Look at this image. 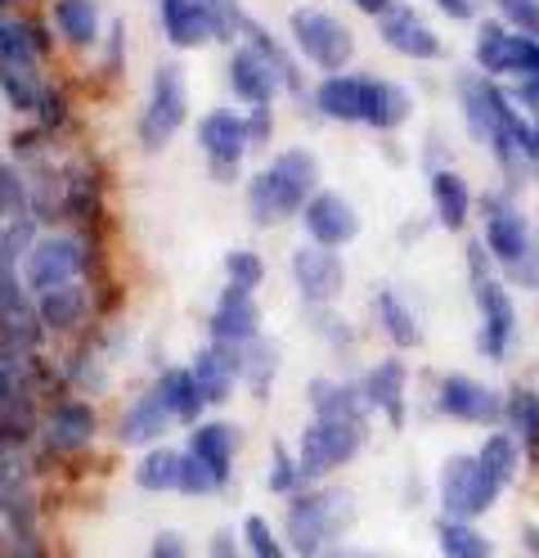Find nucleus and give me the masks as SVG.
I'll return each instance as SVG.
<instances>
[{"label":"nucleus","instance_id":"nucleus-5","mask_svg":"<svg viewBox=\"0 0 539 558\" xmlns=\"http://www.w3.org/2000/svg\"><path fill=\"white\" fill-rule=\"evenodd\" d=\"M185 109H189V95H185V73L175 63H162L154 73V95H149V109L139 118V145L158 154L162 145H171V135L185 126Z\"/></svg>","mask_w":539,"mask_h":558},{"label":"nucleus","instance_id":"nucleus-18","mask_svg":"<svg viewBox=\"0 0 539 558\" xmlns=\"http://www.w3.org/2000/svg\"><path fill=\"white\" fill-rule=\"evenodd\" d=\"M279 73H274V63H266L257 50H234L230 54V86L238 99H247L252 109H270V99L279 90Z\"/></svg>","mask_w":539,"mask_h":558},{"label":"nucleus","instance_id":"nucleus-34","mask_svg":"<svg viewBox=\"0 0 539 558\" xmlns=\"http://www.w3.org/2000/svg\"><path fill=\"white\" fill-rule=\"evenodd\" d=\"M180 469H185V456L180 450H149L135 469V482L144 492H180Z\"/></svg>","mask_w":539,"mask_h":558},{"label":"nucleus","instance_id":"nucleus-41","mask_svg":"<svg viewBox=\"0 0 539 558\" xmlns=\"http://www.w3.org/2000/svg\"><path fill=\"white\" fill-rule=\"evenodd\" d=\"M225 270H230V289H243V293H252L266 279V266H261V257L257 253H247V248H238V253H230L225 257Z\"/></svg>","mask_w":539,"mask_h":558},{"label":"nucleus","instance_id":"nucleus-35","mask_svg":"<svg viewBox=\"0 0 539 558\" xmlns=\"http://www.w3.org/2000/svg\"><path fill=\"white\" fill-rule=\"evenodd\" d=\"M158 392H162L171 418H185V424H189V418H198V410H203V392H198V383H194L189 369H167V374L158 378Z\"/></svg>","mask_w":539,"mask_h":558},{"label":"nucleus","instance_id":"nucleus-47","mask_svg":"<svg viewBox=\"0 0 539 558\" xmlns=\"http://www.w3.org/2000/svg\"><path fill=\"white\" fill-rule=\"evenodd\" d=\"M32 230H36V226H32L27 217H19L5 234H0V257H5V262H19L23 253H32Z\"/></svg>","mask_w":539,"mask_h":558},{"label":"nucleus","instance_id":"nucleus-42","mask_svg":"<svg viewBox=\"0 0 539 558\" xmlns=\"http://www.w3.org/2000/svg\"><path fill=\"white\" fill-rule=\"evenodd\" d=\"M23 207H27V185H23V177H19V167L0 162V217L19 221Z\"/></svg>","mask_w":539,"mask_h":558},{"label":"nucleus","instance_id":"nucleus-12","mask_svg":"<svg viewBox=\"0 0 539 558\" xmlns=\"http://www.w3.org/2000/svg\"><path fill=\"white\" fill-rule=\"evenodd\" d=\"M82 266H86L82 243L68 239V234H50V239H41V243H36V248L27 253V284H32L36 293L63 289L72 275H82Z\"/></svg>","mask_w":539,"mask_h":558},{"label":"nucleus","instance_id":"nucleus-15","mask_svg":"<svg viewBox=\"0 0 539 558\" xmlns=\"http://www.w3.org/2000/svg\"><path fill=\"white\" fill-rule=\"evenodd\" d=\"M257 329H261V311L243 289H225L221 302L211 311V338L216 347H247L257 342Z\"/></svg>","mask_w":539,"mask_h":558},{"label":"nucleus","instance_id":"nucleus-11","mask_svg":"<svg viewBox=\"0 0 539 558\" xmlns=\"http://www.w3.org/2000/svg\"><path fill=\"white\" fill-rule=\"evenodd\" d=\"M198 140L211 158V177L216 181H234L238 177V162H243V149H247V122L230 109H211L203 122H198Z\"/></svg>","mask_w":539,"mask_h":558},{"label":"nucleus","instance_id":"nucleus-45","mask_svg":"<svg viewBox=\"0 0 539 558\" xmlns=\"http://www.w3.org/2000/svg\"><path fill=\"white\" fill-rule=\"evenodd\" d=\"M499 14L509 19L522 37H535L539 41V0H494Z\"/></svg>","mask_w":539,"mask_h":558},{"label":"nucleus","instance_id":"nucleus-23","mask_svg":"<svg viewBox=\"0 0 539 558\" xmlns=\"http://www.w3.org/2000/svg\"><path fill=\"white\" fill-rule=\"evenodd\" d=\"M310 401L319 418H346V424H365V414L373 410L365 388H355V383H315Z\"/></svg>","mask_w":539,"mask_h":558},{"label":"nucleus","instance_id":"nucleus-51","mask_svg":"<svg viewBox=\"0 0 539 558\" xmlns=\"http://www.w3.org/2000/svg\"><path fill=\"white\" fill-rule=\"evenodd\" d=\"M211 558H243L234 532H216V536H211Z\"/></svg>","mask_w":539,"mask_h":558},{"label":"nucleus","instance_id":"nucleus-9","mask_svg":"<svg viewBox=\"0 0 539 558\" xmlns=\"http://www.w3.org/2000/svg\"><path fill=\"white\" fill-rule=\"evenodd\" d=\"M477 63H481V73L539 77V41L522 37V32H503L499 23H486L477 32Z\"/></svg>","mask_w":539,"mask_h":558},{"label":"nucleus","instance_id":"nucleus-29","mask_svg":"<svg viewBox=\"0 0 539 558\" xmlns=\"http://www.w3.org/2000/svg\"><path fill=\"white\" fill-rule=\"evenodd\" d=\"M373 311H378V325L382 333L395 342V347H418L422 342V329L414 320V306H405V298L395 293V289H382L373 298Z\"/></svg>","mask_w":539,"mask_h":558},{"label":"nucleus","instance_id":"nucleus-57","mask_svg":"<svg viewBox=\"0 0 539 558\" xmlns=\"http://www.w3.org/2000/svg\"><path fill=\"white\" fill-rule=\"evenodd\" d=\"M530 230H535V243H539V213H535V226Z\"/></svg>","mask_w":539,"mask_h":558},{"label":"nucleus","instance_id":"nucleus-4","mask_svg":"<svg viewBox=\"0 0 539 558\" xmlns=\"http://www.w3.org/2000/svg\"><path fill=\"white\" fill-rule=\"evenodd\" d=\"M437 492H441V509L445 518H481L499 505V486L486 477V469L477 464V456H450L441 464V482H437Z\"/></svg>","mask_w":539,"mask_h":558},{"label":"nucleus","instance_id":"nucleus-54","mask_svg":"<svg viewBox=\"0 0 539 558\" xmlns=\"http://www.w3.org/2000/svg\"><path fill=\"white\" fill-rule=\"evenodd\" d=\"M391 5H395V0H355V10H365V14H373V19H382Z\"/></svg>","mask_w":539,"mask_h":558},{"label":"nucleus","instance_id":"nucleus-19","mask_svg":"<svg viewBox=\"0 0 539 558\" xmlns=\"http://www.w3.org/2000/svg\"><path fill=\"white\" fill-rule=\"evenodd\" d=\"M365 397H369V405L373 410H382L395 428L405 424V388H409V374H405V365L395 361V356H387V361H378L369 374H365Z\"/></svg>","mask_w":539,"mask_h":558},{"label":"nucleus","instance_id":"nucleus-50","mask_svg":"<svg viewBox=\"0 0 539 558\" xmlns=\"http://www.w3.org/2000/svg\"><path fill=\"white\" fill-rule=\"evenodd\" d=\"M154 558H185V541H180L175 532H162L154 541Z\"/></svg>","mask_w":539,"mask_h":558},{"label":"nucleus","instance_id":"nucleus-17","mask_svg":"<svg viewBox=\"0 0 539 558\" xmlns=\"http://www.w3.org/2000/svg\"><path fill=\"white\" fill-rule=\"evenodd\" d=\"M36 306L27 302L23 284H19V275H14V262L0 257V329H5L10 342H23L32 347L36 342Z\"/></svg>","mask_w":539,"mask_h":558},{"label":"nucleus","instance_id":"nucleus-43","mask_svg":"<svg viewBox=\"0 0 539 558\" xmlns=\"http://www.w3.org/2000/svg\"><path fill=\"white\" fill-rule=\"evenodd\" d=\"M243 536H247L252 558H287V554H283V545H279V536L270 532V522H266V518H257V513H252V518L243 522Z\"/></svg>","mask_w":539,"mask_h":558},{"label":"nucleus","instance_id":"nucleus-46","mask_svg":"<svg viewBox=\"0 0 539 558\" xmlns=\"http://www.w3.org/2000/svg\"><path fill=\"white\" fill-rule=\"evenodd\" d=\"M306 477H302V469L293 464V460H287V450L283 446H274V456H270V492H297V486H302Z\"/></svg>","mask_w":539,"mask_h":558},{"label":"nucleus","instance_id":"nucleus-7","mask_svg":"<svg viewBox=\"0 0 539 558\" xmlns=\"http://www.w3.org/2000/svg\"><path fill=\"white\" fill-rule=\"evenodd\" d=\"M473 298H477V311H481V329H477V352L486 361H503L509 356V347L517 338V306L509 298V289L499 284V279H481L473 284Z\"/></svg>","mask_w":539,"mask_h":558},{"label":"nucleus","instance_id":"nucleus-3","mask_svg":"<svg viewBox=\"0 0 539 558\" xmlns=\"http://www.w3.org/2000/svg\"><path fill=\"white\" fill-rule=\"evenodd\" d=\"M365 446V424H346V418H315L302 433V450H297V469L306 482L333 473L342 464H351Z\"/></svg>","mask_w":539,"mask_h":558},{"label":"nucleus","instance_id":"nucleus-1","mask_svg":"<svg viewBox=\"0 0 539 558\" xmlns=\"http://www.w3.org/2000/svg\"><path fill=\"white\" fill-rule=\"evenodd\" d=\"M319 185V162L306 149H287L279 154L266 171H257L247 185V207L261 226L287 221L293 213H306V203L315 198Z\"/></svg>","mask_w":539,"mask_h":558},{"label":"nucleus","instance_id":"nucleus-48","mask_svg":"<svg viewBox=\"0 0 539 558\" xmlns=\"http://www.w3.org/2000/svg\"><path fill=\"white\" fill-rule=\"evenodd\" d=\"M503 279H509L513 289H539V243L526 257H517L513 266H503Z\"/></svg>","mask_w":539,"mask_h":558},{"label":"nucleus","instance_id":"nucleus-40","mask_svg":"<svg viewBox=\"0 0 539 558\" xmlns=\"http://www.w3.org/2000/svg\"><path fill=\"white\" fill-rule=\"evenodd\" d=\"M0 86H5L10 104H19V109H36V104H41V86L32 82L27 68H5L0 63Z\"/></svg>","mask_w":539,"mask_h":558},{"label":"nucleus","instance_id":"nucleus-36","mask_svg":"<svg viewBox=\"0 0 539 558\" xmlns=\"http://www.w3.org/2000/svg\"><path fill=\"white\" fill-rule=\"evenodd\" d=\"M54 23L72 46H90L99 32V10L95 0H54Z\"/></svg>","mask_w":539,"mask_h":558},{"label":"nucleus","instance_id":"nucleus-21","mask_svg":"<svg viewBox=\"0 0 539 558\" xmlns=\"http://www.w3.org/2000/svg\"><path fill=\"white\" fill-rule=\"evenodd\" d=\"M365 86L369 77H323L315 86V109L333 122H365Z\"/></svg>","mask_w":539,"mask_h":558},{"label":"nucleus","instance_id":"nucleus-56","mask_svg":"<svg viewBox=\"0 0 539 558\" xmlns=\"http://www.w3.org/2000/svg\"><path fill=\"white\" fill-rule=\"evenodd\" d=\"M5 401H10V374L0 369V410H5Z\"/></svg>","mask_w":539,"mask_h":558},{"label":"nucleus","instance_id":"nucleus-32","mask_svg":"<svg viewBox=\"0 0 539 558\" xmlns=\"http://www.w3.org/2000/svg\"><path fill=\"white\" fill-rule=\"evenodd\" d=\"M95 433V410L82 405V401H63L54 414H50V446L59 450H82Z\"/></svg>","mask_w":539,"mask_h":558},{"label":"nucleus","instance_id":"nucleus-55","mask_svg":"<svg viewBox=\"0 0 539 558\" xmlns=\"http://www.w3.org/2000/svg\"><path fill=\"white\" fill-rule=\"evenodd\" d=\"M319 558H373V554H365V549H346V545H329Z\"/></svg>","mask_w":539,"mask_h":558},{"label":"nucleus","instance_id":"nucleus-39","mask_svg":"<svg viewBox=\"0 0 539 558\" xmlns=\"http://www.w3.org/2000/svg\"><path fill=\"white\" fill-rule=\"evenodd\" d=\"M194 5L203 10V19H207V32H211V37L230 41V37H234V27H243V14H238L234 0H194Z\"/></svg>","mask_w":539,"mask_h":558},{"label":"nucleus","instance_id":"nucleus-20","mask_svg":"<svg viewBox=\"0 0 539 558\" xmlns=\"http://www.w3.org/2000/svg\"><path fill=\"white\" fill-rule=\"evenodd\" d=\"M194 383H198V392L203 401H225L234 392V378H238V347H207V352L194 356L189 365Z\"/></svg>","mask_w":539,"mask_h":558},{"label":"nucleus","instance_id":"nucleus-22","mask_svg":"<svg viewBox=\"0 0 539 558\" xmlns=\"http://www.w3.org/2000/svg\"><path fill=\"white\" fill-rule=\"evenodd\" d=\"M414 109V99L401 82H387V77H369L365 86V122L373 131H395Z\"/></svg>","mask_w":539,"mask_h":558},{"label":"nucleus","instance_id":"nucleus-14","mask_svg":"<svg viewBox=\"0 0 539 558\" xmlns=\"http://www.w3.org/2000/svg\"><path fill=\"white\" fill-rule=\"evenodd\" d=\"M293 279L306 302H333L346 284V270L338 262L333 248H319V243H310V248H297L293 253Z\"/></svg>","mask_w":539,"mask_h":558},{"label":"nucleus","instance_id":"nucleus-28","mask_svg":"<svg viewBox=\"0 0 539 558\" xmlns=\"http://www.w3.org/2000/svg\"><path fill=\"white\" fill-rule=\"evenodd\" d=\"M437 549H441V558H494V541L486 532H477L467 518L437 522Z\"/></svg>","mask_w":539,"mask_h":558},{"label":"nucleus","instance_id":"nucleus-16","mask_svg":"<svg viewBox=\"0 0 539 558\" xmlns=\"http://www.w3.org/2000/svg\"><path fill=\"white\" fill-rule=\"evenodd\" d=\"M382 41L395 54H409V59H441V37L409 5H391L382 14Z\"/></svg>","mask_w":539,"mask_h":558},{"label":"nucleus","instance_id":"nucleus-26","mask_svg":"<svg viewBox=\"0 0 539 558\" xmlns=\"http://www.w3.org/2000/svg\"><path fill=\"white\" fill-rule=\"evenodd\" d=\"M477 464L486 469V477L499 486V492H509L522 473V441L513 433H490L477 450Z\"/></svg>","mask_w":539,"mask_h":558},{"label":"nucleus","instance_id":"nucleus-38","mask_svg":"<svg viewBox=\"0 0 539 558\" xmlns=\"http://www.w3.org/2000/svg\"><path fill=\"white\" fill-rule=\"evenodd\" d=\"M36 41H32V32L23 23H0V63L5 68H27L32 73V63H36Z\"/></svg>","mask_w":539,"mask_h":558},{"label":"nucleus","instance_id":"nucleus-27","mask_svg":"<svg viewBox=\"0 0 539 558\" xmlns=\"http://www.w3.org/2000/svg\"><path fill=\"white\" fill-rule=\"evenodd\" d=\"M503 424H509L513 437L522 441V456L539 460V392L513 388L509 397H503Z\"/></svg>","mask_w":539,"mask_h":558},{"label":"nucleus","instance_id":"nucleus-13","mask_svg":"<svg viewBox=\"0 0 539 558\" xmlns=\"http://www.w3.org/2000/svg\"><path fill=\"white\" fill-rule=\"evenodd\" d=\"M306 230L310 239L319 243V248H342V243H351L359 234V213L333 190H319L310 203H306Z\"/></svg>","mask_w":539,"mask_h":558},{"label":"nucleus","instance_id":"nucleus-53","mask_svg":"<svg viewBox=\"0 0 539 558\" xmlns=\"http://www.w3.org/2000/svg\"><path fill=\"white\" fill-rule=\"evenodd\" d=\"M437 5H441L450 19H458V23L473 19V0H437Z\"/></svg>","mask_w":539,"mask_h":558},{"label":"nucleus","instance_id":"nucleus-44","mask_svg":"<svg viewBox=\"0 0 539 558\" xmlns=\"http://www.w3.org/2000/svg\"><path fill=\"white\" fill-rule=\"evenodd\" d=\"M216 486H225V482L216 477L198 456H185V469H180V492L185 496H211Z\"/></svg>","mask_w":539,"mask_h":558},{"label":"nucleus","instance_id":"nucleus-10","mask_svg":"<svg viewBox=\"0 0 539 558\" xmlns=\"http://www.w3.org/2000/svg\"><path fill=\"white\" fill-rule=\"evenodd\" d=\"M437 410L445 418H458V424H499L503 397L467 374H445L441 388H437Z\"/></svg>","mask_w":539,"mask_h":558},{"label":"nucleus","instance_id":"nucleus-30","mask_svg":"<svg viewBox=\"0 0 539 558\" xmlns=\"http://www.w3.org/2000/svg\"><path fill=\"white\" fill-rule=\"evenodd\" d=\"M158 19H162V32H167L171 46H198V41L211 37L207 19H203V10L194 5V0H162Z\"/></svg>","mask_w":539,"mask_h":558},{"label":"nucleus","instance_id":"nucleus-33","mask_svg":"<svg viewBox=\"0 0 539 558\" xmlns=\"http://www.w3.org/2000/svg\"><path fill=\"white\" fill-rule=\"evenodd\" d=\"M36 316H41L46 329L63 333V329H72V325L86 316V293H82V289H72V284L50 289V293H41V302H36Z\"/></svg>","mask_w":539,"mask_h":558},{"label":"nucleus","instance_id":"nucleus-52","mask_svg":"<svg viewBox=\"0 0 539 558\" xmlns=\"http://www.w3.org/2000/svg\"><path fill=\"white\" fill-rule=\"evenodd\" d=\"M270 135V109H252L247 118V140H266Z\"/></svg>","mask_w":539,"mask_h":558},{"label":"nucleus","instance_id":"nucleus-6","mask_svg":"<svg viewBox=\"0 0 539 558\" xmlns=\"http://www.w3.org/2000/svg\"><path fill=\"white\" fill-rule=\"evenodd\" d=\"M481 213H486V239L481 243L499 266H513L517 257H526L535 248V230L509 194H486Z\"/></svg>","mask_w":539,"mask_h":558},{"label":"nucleus","instance_id":"nucleus-2","mask_svg":"<svg viewBox=\"0 0 539 558\" xmlns=\"http://www.w3.org/2000/svg\"><path fill=\"white\" fill-rule=\"evenodd\" d=\"M355 522V500L342 486L329 492H302L287 505V541H293L297 558H319L329 545L342 541V532Z\"/></svg>","mask_w":539,"mask_h":558},{"label":"nucleus","instance_id":"nucleus-8","mask_svg":"<svg viewBox=\"0 0 539 558\" xmlns=\"http://www.w3.org/2000/svg\"><path fill=\"white\" fill-rule=\"evenodd\" d=\"M287 23H293V37H297L302 54L310 63H319V68H329V73H338V68L355 54L351 32L333 14H323V10H297Z\"/></svg>","mask_w":539,"mask_h":558},{"label":"nucleus","instance_id":"nucleus-31","mask_svg":"<svg viewBox=\"0 0 539 558\" xmlns=\"http://www.w3.org/2000/svg\"><path fill=\"white\" fill-rule=\"evenodd\" d=\"M167 418H171V410H167L162 392H158V388L144 392V397L122 414V441H154V437H162Z\"/></svg>","mask_w":539,"mask_h":558},{"label":"nucleus","instance_id":"nucleus-37","mask_svg":"<svg viewBox=\"0 0 539 558\" xmlns=\"http://www.w3.org/2000/svg\"><path fill=\"white\" fill-rule=\"evenodd\" d=\"M243 32H247V41H252V50H257V54H261L266 63H274V73H279V77H283L287 86H293L297 95H306V90H302V77H297V63H293V59H287V54H283V46H279V41L270 37V32H266L261 23H252V19H243Z\"/></svg>","mask_w":539,"mask_h":558},{"label":"nucleus","instance_id":"nucleus-24","mask_svg":"<svg viewBox=\"0 0 539 558\" xmlns=\"http://www.w3.org/2000/svg\"><path fill=\"white\" fill-rule=\"evenodd\" d=\"M431 207H437V221L445 230H463L467 226V213H473V190L458 171L441 167L437 177H431Z\"/></svg>","mask_w":539,"mask_h":558},{"label":"nucleus","instance_id":"nucleus-49","mask_svg":"<svg viewBox=\"0 0 539 558\" xmlns=\"http://www.w3.org/2000/svg\"><path fill=\"white\" fill-rule=\"evenodd\" d=\"M509 95L522 113H530V122H539V77H517V86Z\"/></svg>","mask_w":539,"mask_h":558},{"label":"nucleus","instance_id":"nucleus-25","mask_svg":"<svg viewBox=\"0 0 539 558\" xmlns=\"http://www.w3.org/2000/svg\"><path fill=\"white\" fill-rule=\"evenodd\" d=\"M234 446H238V433L230 424H198L194 437H189V456H198L216 477H230L234 469Z\"/></svg>","mask_w":539,"mask_h":558}]
</instances>
